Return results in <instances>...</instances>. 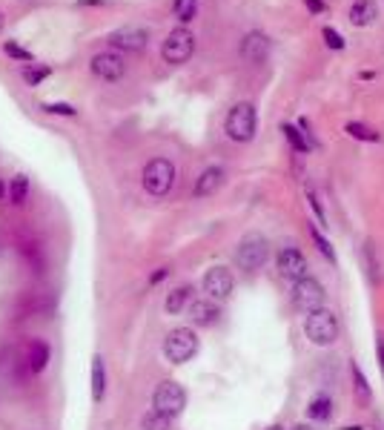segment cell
Here are the masks:
<instances>
[{"label":"cell","mask_w":384,"mask_h":430,"mask_svg":"<svg viewBox=\"0 0 384 430\" xmlns=\"http://www.w3.org/2000/svg\"><path fill=\"white\" fill-rule=\"evenodd\" d=\"M4 23H6V21H4V15H0V32H4Z\"/></svg>","instance_id":"cell-38"},{"label":"cell","mask_w":384,"mask_h":430,"mask_svg":"<svg viewBox=\"0 0 384 430\" xmlns=\"http://www.w3.org/2000/svg\"><path fill=\"white\" fill-rule=\"evenodd\" d=\"M267 430H284V427H281V424H272V427H267Z\"/></svg>","instance_id":"cell-37"},{"label":"cell","mask_w":384,"mask_h":430,"mask_svg":"<svg viewBox=\"0 0 384 430\" xmlns=\"http://www.w3.org/2000/svg\"><path fill=\"white\" fill-rule=\"evenodd\" d=\"M304 333H307V339L315 347H330L339 339V318H336V313L333 310H324V307L307 313Z\"/></svg>","instance_id":"cell-1"},{"label":"cell","mask_w":384,"mask_h":430,"mask_svg":"<svg viewBox=\"0 0 384 430\" xmlns=\"http://www.w3.org/2000/svg\"><path fill=\"white\" fill-rule=\"evenodd\" d=\"M293 304L301 313H313L318 307H324V287L321 281H315L313 276H304L301 281L293 284Z\"/></svg>","instance_id":"cell-8"},{"label":"cell","mask_w":384,"mask_h":430,"mask_svg":"<svg viewBox=\"0 0 384 430\" xmlns=\"http://www.w3.org/2000/svg\"><path fill=\"white\" fill-rule=\"evenodd\" d=\"M173 12L181 23H190L195 15H198V0H175L173 4Z\"/></svg>","instance_id":"cell-23"},{"label":"cell","mask_w":384,"mask_h":430,"mask_svg":"<svg viewBox=\"0 0 384 430\" xmlns=\"http://www.w3.org/2000/svg\"><path fill=\"white\" fill-rule=\"evenodd\" d=\"M40 110L46 112V115H66V118H75L78 115V110L72 103H43Z\"/></svg>","instance_id":"cell-28"},{"label":"cell","mask_w":384,"mask_h":430,"mask_svg":"<svg viewBox=\"0 0 384 430\" xmlns=\"http://www.w3.org/2000/svg\"><path fill=\"white\" fill-rule=\"evenodd\" d=\"M187 407V390L178 385V382H161L152 393V410L161 413V416H181Z\"/></svg>","instance_id":"cell-6"},{"label":"cell","mask_w":384,"mask_h":430,"mask_svg":"<svg viewBox=\"0 0 384 430\" xmlns=\"http://www.w3.org/2000/svg\"><path fill=\"white\" fill-rule=\"evenodd\" d=\"M350 370H353V382H356V393H359V399H361L364 405H370V385H367V379H364L361 367H359V364H353Z\"/></svg>","instance_id":"cell-24"},{"label":"cell","mask_w":384,"mask_h":430,"mask_svg":"<svg viewBox=\"0 0 384 430\" xmlns=\"http://www.w3.org/2000/svg\"><path fill=\"white\" fill-rule=\"evenodd\" d=\"M293 430H313V427H310V424H296Z\"/></svg>","instance_id":"cell-36"},{"label":"cell","mask_w":384,"mask_h":430,"mask_svg":"<svg viewBox=\"0 0 384 430\" xmlns=\"http://www.w3.org/2000/svg\"><path fill=\"white\" fill-rule=\"evenodd\" d=\"M89 69L100 78V81H121L124 72H127V64L124 58L118 55V52H98V55L92 58Z\"/></svg>","instance_id":"cell-11"},{"label":"cell","mask_w":384,"mask_h":430,"mask_svg":"<svg viewBox=\"0 0 384 430\" xmlns=\"http://www.w3.org/2000/svg\"><path fill=\"white\" fill-rule=\"evenodd\" d=\"M221 181H224V170L221 167H206L201 175H198V181H195V198H206V195H215V190L221 187Z\"/></svg>","instance_id":"cell-15"},{"label":"cell","mask_w":384,"mask_h":430,"mask_svg":"<svg viewBox=\"0 0 384 430\" xmlns=\"http://www.w3.org/2000/svg\"><path fill=\"white\" fill-rule=\"evenodd\" d=\"M276 267H279L281 279H287V281H301L307 276V258L296 247H284L276 258Z\"/></svg>","instance_id":"cell-10"},{"label":"cell","mask_w":384,"mask_h":430,"mask_svg":"<svg viewBox=\"0 0 384 430\" xmlns=\"http://www.w3.org/2000/svg\"><path fill=\"white\" fill-rule=\"evenodd\" d=\"M46 364H49V344L46 342H32L29 344V370L43 373Z\"/></svg>","instance_id":"cell-18"},{"label":"cell","mask_w":384,"mask_h":430,"mask_svg":"<svg viewBox=\"0 0 384 430\" xmlns=\"http://www.w3.org/2000/svg\"><path fill=\"white\" fill-rule=\"evenodd\" d=\"M52 75V69L49 66H32V64H26L23 66V78H26V83L29 86H37L40 81H46Z\"/></svg>","instance_id":"cell-25"},{"label":"cell","mask_w":384,"mask_h":430,"mask_svg":"<svg viewBox=\"0 0 384 430\" xmlns=\"http://www.w3.org/2000/svg\"><path fill=\"white\" fill-rule=\"evenodd\" d=\"M201 284H204V293L209 298L224 301V298H230V293L235 287V279H233V273L227 270V267H209Z\"/></svg>","instance_id":"cell-9"},{"label":"cell","mask_w":384,"mask_h":430,"mask_svg":"<svg viewBox=\"0 0 384 430\" xmlns=\"http://www.w3.org/2000/svg\"><path fill=\"white\" fill-rule=\"evenodd\" d=\"M144 190L152 195V198H163L170 195V190L175 187V164L167 158H152L149 164L144 167Z\"/></svg>","instance_id":"cell-2"},{"label":"cell","mask_w":384,"mask_h":430,"mask_svg":"<svg viewBox=\"0 0 384 430\" xmlns=\"http://www.w3.org/2000/svg\"><path fill=\"white\" fill-rule=\"evenodd\" d=\"M313 238H315V244H318V250H321V255H324V258H330V261H336V252H333V247H330V241H324L318 230H313Z\"/></svg>","instance_id":"cell-31"},{"label":"cell","mask_w":384,"mask_h":430,"mask_svg":"<svg viewBox=\"0 0 384 430\" xmlns=\"http://www.w3.org/2000/svg\"><path fill=\"white\" fill-rule=\"evenodd\" d=\"M141 430H173V419L152 410V413H146L141 419Z\"/></svg>","instance_id":"cell-22"},{"label":"cell","mask_w":384,"mask_h":430,"mask_svg":"<svg viewBox=\"0 0 384 430\" xmlns=\"http://www.w3.org/2000/svg\"><path fill=\"white\" fill-rule=\"evenodd\" d=\"M344 132L350 135V138H356V141H367V144H378L381 141V135L376 132V129H370V127H364V124H347L344 127Z\"/></svg>","instance_id":"cell-21"},{"label":"cell","mask_w":384,"mask_h":430,"mask_svg":"<svg viewBox=\"0 0 384 430\" xmlns=\"http://www.w3.org/2000/svg\"><path fill=\"white\" fill-rule=\"evenodd\" d=\"M26 192H29V178H26V175H15V178H12V190H9L12 204H23V201H26Z\"/></svg>","instance_id":"cell-26"},{"label":"cell","mask_w":384,"mask_h":430,"mask_svg":"<svg viewBox=\"0 0 384 430\" xmlns=\"http://www.w3.org/2000/svg\"><path fill=\"white\" fill-rule=\"evenodd\" d=\"M0 195H4V184H0Z\"/></svg>","instance_id":"cell-39"},{"label":"cell","mask_w":384,"mask_h":430,"mask_svg":"<svg viewBox=\"0 0 384 430\" xmlns=\"http://www.w3.org/2000/svg\"><path fill=\"white\" fill-rule=\"evenodd\" d=\"M195 353H198V336L192 333V327H175L163 339V356L173 364H187Z\"/></svg>","instance_id":"cell-5"},{"label":"cell","mask_w":384,"mask_h":430,"mask_svg":"<svg viewBox=\"0 0 384 430\" xmlns=\"http://www.w3.org/2000/svg\"><path fill=\"white\" fill-rule=\"evenodd\" d=\"M376 350H378V367L384 373V336H376Z\"/></svg>","instance_id":"cell-33"},{"label":"cell","mask_w":384,"mask_h":430,"mask_svg":"<svg viewBox=\"0 0 384 430\" xmlns=\"http://www.w3.org/2000/svg\"><path fill=\"white\" fill-rule=\"evenodd\" d=\"M106 393V367H103V359L95 356L92 359V399L100 402Z\"/></svg>","instance_id":"cell-17"},{"label":"cell","mask_w":384,"mask_h":430,"mask_svg":"<svg viewBox=\"0 0 384 430\" xmlns=\"http://www.w3.org/2000/svg\"><path fill=\"white\" fill-rule=\"evenodd\" d=\"M304 4H307L310 12H324V4H321V0H304Z\"/></svg>","instance_id":"cell-35"},{"label":"cell","mask_w":384,"mask_h":430,"mask_svg":"<svg viewBox=\"0 0 384 430\" xmlns=\"http://www.w3.org/2000/svg\"><path fill=\"white\" fill-rule=\"evenodd\" d=\"M324 40H327V46H330V49H344V37L336 29H330V26L324 29Z\"/></svg>","instance_id":"cell-30"},{"label":"cell","mask_w":384,"mask_h":430,"mask_svg":"<svg viewBox=\"0 0 384 430\" xmlns=\"http://www.w3.org/2000/svg\"><path fill=\"white\" fill-rule=\"evenodd\" d=\"M6 55L9 58H15V61H23V64H32V52L29 49H23V46H18V43H6Z\"/></svg>","instance_id":"cell-29"},{"label":"cell","mask_w":384,"mask_h":430,"mask_svg":"<svg viewBox=\"0 0 384 430\" xmlns=\"http://www.w3.org/2000/svg\"><path fill=\"white\" fill-rule=\"evenodd\" d=\"M378 18V6L376 0H356L350 6V23L353 26H370Z\"/></svg>","instance_id":"cell-16"},{"label":"cell","mask_w":384,"mask_h":430,"mask_svg":"<svg viewBox=\"0 0 384 430\" xmlns=\"http://www.w3.org/2000/svg\"><path fill=\"white\" fill-rule=\"evenodd\" d=\"M307 416L315 419V422H327L333 416V399L330 396H315L310 402V407H307Z\"/></svg>","instance_id":"cell-19"},{"label":"cell","mask_w":384,"mask_h":430,"mask_svg":"<svg viewBox=\"0 0 384 430\" xmlns=\"http://www.w3.org/2000/svg\"><path fill=\"white\" fill-rule=\"evenodd\" d=\"M269 37L264 35V32H250V35H244V40H241V58L247 61V64H252V66H261V64H267V58H269Z\"/></svg>","instance_id":"cell-13"},{"label":"cell","mask_w":384,"mask_h":430,"mask_svg":"<svg viewBox=\"0 0 384 430\" xmlns=\"http://www.w3.org/2000/svg\"><path fill=\"white\" fill-rule=\"evenodd\" d=\"M109 43L118 52H141L149 43V32L141 26H124V29H115L109 35Z\"/></svg>","instance_id":"cell-12"},{"label":"cell","mask_w":384,"mask_h":430,"mask_svg":"<svg viewBox=\"0 0 384 430\" xmlns=\"http://www.w3.org/2000/svg\"><path fill=\"white\" fill-rule=\"evenodd\" d=\"M218 315H221V310H218L215 301H192L190 304V318L195 327H212Z\"/></svg>","instance_id":"cell-14"},{"label":"cell","mask_w":384,"mask_h":430,"mask_svg":"<svg viewBox=\"0 0 384 430\" xmlns=\"http://www.w3.org/2000/svg\"><path fill=\"white\" fill-rule=\"evenodd\" d=\"M267 258H269V244H267V238H264V236L250 233V236H244V238L238 241L235 261H238V267H241L244 273H255V270H261V267L267 264Z\"/></svg>","instance_id":"cell-4"},{"label":"cell","mask_w":384,"mask_h":430,"mask_svg":"<svg viewBox=\"0 0 384 430\" xmlns=\"http://www.w3.org/2000/svg\"><path fill=\"white\" fill-rule=\"evenodd\" d=\"M192 52H195V35H192L187 26L173 29V32L167 35V40H163V46H161L163 61L173 64V66L187 64V61L192 58Z\"/></svg>","instance_id":"cell-7"},{"label":"cell","mask_w":384,"mask_h":430,"mask_svg":"<svg viewBox=\"0 0 384 430\" xmlns=\"http://www.w3.org/2000/svg\"><path fill=\"white\" fill-rule=\"evenodd\" d=\"M255 127H258V112H255V106L250 100L235 103L230 110V115H227V124H224L227 135L233 141H238V144L252 141L255 138Z\"/></svg>","instance_id":"cell-3"},{"label":"cell","mask_w":384,"mask_h":430,"mask_svg":"<svg viewBox=\"0 0 384 430\" xmlns=\"http://www.w3.org/2000/svg\"><path fill=\"white\" fill-rule=\"evenodd\" d=\"M190 287H178V290H173L170 296H167V304H163V307H167V313L170 315H178L184 307H187V301H190Z\"/></svg>","instance_id":"cell-20"},{"label":"cell","mask_w":384,"mask_h":430,"mask_svg":"<svg viewBox=\"0 0 384 430\" xmlns=\"http://www.w3.org/2000/svg\"><path fill=\"white\" fill-rule=\"evenodd\" d=\"M307 198H310V204H313V209H315V219H318V224H321V227H327V219H324V209H321V204H318V198H315V192H313V190L307 192Z\"/></svg>","instance_id":"cell-32"},{"label":"cell","mask_w":384,"mask_h":430,"mask_svg":"<svg viewBox=\"0 0 384 430\" xmlns=\"http://www.w3.org/2000/svg\"><path fill=\"white\" fill-rule=\"evenodd\" d=\"M167 273H170V270H167V267H161V270H158V273H152V279H149V284H158V281H163V279H167Z\"/></svg>","instance_id":"cell-34"},{"label":"cell","mask_w":384,"mask_h":430,"mask_svg":"<svg viewBox=\"0 0 384 430\" xmlns=\"http://www.w3.org/2000/svg\"><path fill=\"white\" fill-rule=\"evenodd\" d=\"M281 132H284V138L293 144V149H296V152H307V138H304L293 124H284V127H281Z\"/></svg>","instance_id":"cell-27"}]
</instances>
